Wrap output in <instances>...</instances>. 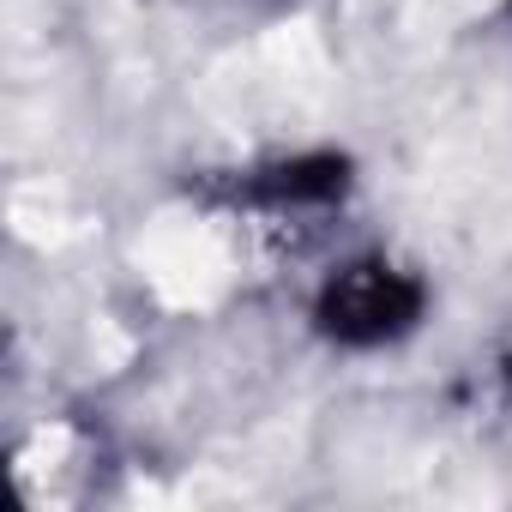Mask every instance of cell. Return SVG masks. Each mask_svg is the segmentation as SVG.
I'll list each match as a JSON object with an SVG mask.
<instances>
[{"label": "cell", "mask_w": 512, "mask_h": 512, "mask_svg": "<svg viewBox=\"0 0 512 512\" xmlns=\"http://www.w3.org/2000/svg\"><path fill=\"white\" fill-rule=\"evenodd\" d=\"M488 386H494V392H500V398L512 404V338H506V344H500V350L488 356Z\"/></svg>", "instance_id": "cell-3"}, {"label": "cell", "mask_w": 512, "mask_h": 512, "mask_svg": "<svg viewBox=\"0 0 512 512\" xmlns=\"http://www.w3.org/2000/svg\"><path fill=\"white\" fill-rule=\"evenodd\" d=\"M344 181H350L344 157H290V163H266L229 181V199L260 205V211H314V205H332Z\"/></svg>", "instance_id": "cell-2"}, {"label": "cell", "mask_w": 512, "mask_h": 512, "mask_svg": "<svg viewBox=\"0 0 512 512\" xmlns=\"http://www.w3.org/2000/svg\"><path fill=\"white\" fill-rule=\"evenodd\" d=\"M422 308H428V290L416 272H404L386 253H362V260L338 266L320 284L314 326L338 350H380V344H398L404 332H416Z\"/></svg>", "instance_id": "cell-1"}]
</instances>
